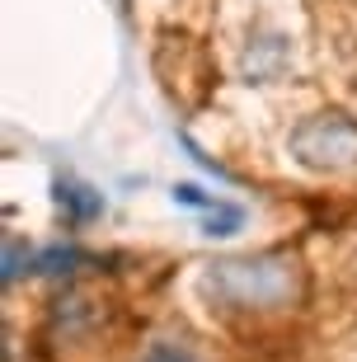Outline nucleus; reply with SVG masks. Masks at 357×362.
<instances>
[{
	"mask_svg": "<svg viewBox=\"0 0 357 362\" xmlns=\"http://www.w3.org/2000/svg\"><path fill=\"white\" fill-rule=\"evenodd\" d=\"M291 156L305 170H320V175L353 170L357 165V122L344 118V113H315V118H305L291 132Z\"/></svg>",
	"mask_w": 357,
	"mask_h": 362,
	"instance_id": "f03ea898",
	"label": "nucleus"
},
{
	"mask_svg": "<svg viewBox=\"0 0 357 362\" xmlns=\"http://www.w3.org/2000/svg\"><path fill=\"white\" fill-rule=\"evenodd\" d=\"M202 292L226 310H282L305 296V273L291 255L226 259L207 269Z\"/></svg>",
	"mask_w": 357,
	"mask_h": 362,
	"instance_id": "f257e3e1",
	"label": "nucleus"
},
{
	"mask_svg": "<svg viewBox=\"0 0 357 362\" xmlns=\"http://www.w3.org/2000/svg\"><path fill=\"white\" fill-rule=\"evenodd\" d=\"M141 362H198V358H193V349H184V344H170V339H165V344H156V349L146 353Z\"/></svg>",
	"mask_w": 357,
	"mask_h": 362,
	"instance_id": "7ed1b4c3",
	"label": "nucleus"
}]
</instances>
